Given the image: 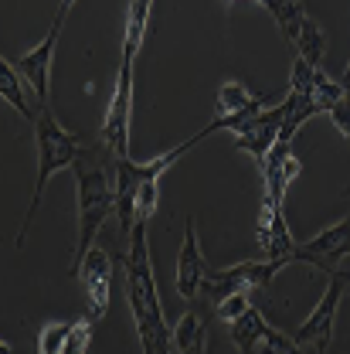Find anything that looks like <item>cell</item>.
Returning <instances> with one entry per match:
<instances>
[{
  "instance_id": "1",
  "label": "cell",
  "mask_w": 350,
  "mask_h": 354,
  "mask_svg": "<svg viewBox=\"0 0 350 354\" xmlns=\"http://www.w3.org/2000/svg\"><path fill=\"white\" fill-rule=\"evenodd\" d=\"M126 272V300L136 324V337H139V351L143 354H177L174 351V330L164 317L160 304V290H157V276L150 263V245H146V221H136L130 232V249L123 259Z\"/></svg>"
},
{
  "instance_id": "2",
  "label": "cell",
  "mask_w": 350,
  "mask_h": 354,
  "mask_svg": "<svg viewBox=\"0 0 350 354\" xmlns=\"http://www.w3.org/2000/svg\"><path fill=\"white\" fill-rule=\"evenodd\" d=\"M75 194H79V245L72 269L82 263L88 249L95 245V235L102 232L106 218L116 212V157L99 143L95 150H82L75 167Z\"/></svg>"
},
{
  "instance_id": "3",
  "label": "cell",
  "mask_w": 350,
  "mask_h": 354,
  "mask_svg": "<svg viewBox=\"0 0 350 354\" xmlns=\"http://www.w3.org/2000/svg\"><path fill=\"white\" fill-rule=\"evenodd\" d=\"M35 147H38V177H35V191H31L24 221H21V228H17V245H24V239H28V228H31V218H35V212H38V205H41L48 180L58 174V171H65V167H75V160H79V153H82L79 136L72 130H65V127L55 120L51 106H41V113H38V120H35Z\"/></svg>"
},
{
  "instance_id": "4",
  "label": "cell",
  "mask_w": 350,
  "mask_h": 354,
  "mask_svg": "<svg viewBox=\"0 0 350 354\" xmlns=\"http://www.w3.org/2000/svg\"><path fill=\"white\" fill-rule=\"evenodd\" d=\"M327 293L316 300V307L309 310V317L300 324V330L293 334L296 344L307 354H330L333 348V334H337V313H340V304L350 290V272L337 269L327 276Z\"/></svg>"
},
{
  "instance_id": "5",
  "label": "cell",
  "mask_w": 350,
  "mask_h": 354,
  "mask_svg": "<svg viewBox=\"0 0 350 354\" xmlns=\"http://www.w3.org/2000/svg\"><path fill=\"white\" fill-rule=\"evenodd\" d=\"M286 269L279 259H245V263L224 266V269H208V279L201 286V297L221 304L231 293H252V290H265L272 286V279Z\"/></svg>"
},
{
  "instance_id": "6",
  "label": "cell",
  "mask_w": 350,
  "mask_h": 354,
  "mask_svg": "<svg viewBox=\"0 0 350 354\" xmlns=\"http://www.w3.org/2000/svg\"><path fill=\"white\" fill-rule=\"evenodd\" d=\"M265 10L272 14V21L279 24V31L286 35V41L296 48L300 58H307L309 65H320L327 55L323 31L316 28V21L307 14L303 0H259Z\"/></svg>"
},
{
  "instance_id": "7",
  "label": "cell",
  "mask_w": 350,
  "mask_h": 354,
  "mask_svg": "<svg viewBox=\"0 0 350 354\" xmlns=\"http://www.w3.org/2000/svg\"><path fill=\"white\" fill-rule=\"evenodd\" d=\"M130 116H133V68L119 65L116 88H113V99H109V109H106V120H102V143H106V150L116 160L130 157Z\"/></svg>"
},
{
  "instance_id": "8",
  "label": "cell",
  "mask_w": 350,
  "mask_h": 354,
  "mask_svg": "<svg viewBox=\"0 0 350 354\" xmlns=\"http://www.w3.org/2000/svg\"><path fill=\"white\" fill-rule=\"evenodd\" d=\"M350 259V215L333 225H327L320 235H313L309 242L296 245V263L316 266L320 272H337L340 263Z\"/></svg>"
},
{
  "instance_id": "9",
  "label": "cell",
  "mask_w": 350,
  "mask_h": 354,
  "mask_svg": "<svg viewBox=\"0 0 350 354\" xmlns=\"http://www.w3.org/2000/svg\"><path fill=\"white\" fill-rule=\"evenodd\" d=\"M262 113H265V102L259 99V95H252L242 82H224V86L218 88V109H215V120L204 127V133H208V136L218 133V130L242 133L255 116H262Z\"/></svg>"
},
{
  "instance_id": "10",
  "label": "cell",
  "mask_w": 350,
  "mask_h": 354,
  "mask_svg": "<svg viewBox=\"0 0 350 354\" xmlns=\"http://www.w3.org/2000/svg\"><path fill=\"white\" fill-rule=\"evenodd\" d=\"M79 279H82V290H86L88 310H92V320H102L109 313V304H113V259L106 249L92 245L82 263L72 269Z\"/></svg>"
},
{
  "instance_id": "11",
  "label": "cell",
  "mask_w": 350,
  "mask_h": 354,
  "mask_svg": "<svg viewBox=\"0 0 350 354\" xmlns=\"http://www.w3.org/2000/svg\"><path fill=\"white\" fill-rule=\"evenodd\" d=\"M58 35H61V21H51L48 35L41 38L38 48L24 51L14 68L21 72V79H28V86L38 99V109L41 106H51V62H55V48H58Z\"/></svg>"
},
{
  "instance_id": "12",
  "label": "cell",
  "mask_w": 350,
  "mask_h": 354,
  "mask_svg": "<svg viewBox=\"0 0 350 354\" xmlns=\"http://www.w3.org/2000/svg\"><path fill=\"white\" fill-rule=\"evenodd\" d=\"M296 239L289 232V221L282 215V205H272L262 198V212H259V249L262 259H279V263H296Z\"/></svg>"
},
{
  "instance_id": "13",
  "label": "cell",
  "mask_w": 350,
  "mask_h": 354,
  "mask_svg": "<svg viewBox=\"0 0 350 354\" xmlns=\"http://www.w3.org/2000/svg\"><path fill=\"white\" fill-rule=\"evenodd\" d=\"M204 279H208V263H204V252H201V242H197L194 218L187 215L184 218V242H180V252H177V293L184 300H197Z\"/></svg>"
},
{
  "instance_id": "14",
  "label": "cell",
  "mask_w": 350,
  "mask_h": 354,
  "mask_svg": "<svg viewBox=\"0 0 350 354\" xmlns=\"http://www.w3.org/2000/svg\"><path fill=\"white\" fill-rule=\"evenodd\" d=\"M300 171L303 167H300V160L293 153V143L289 140H279L269 150V157L262 160V198L272 201V205H282L293 177H300Z\"/></svg>"
},
{
  "instance_id": "15",
  "label": "cell",
  "mask_w": 350,
  "mask_h": 354,
  "mask_svg": "<svg viewBox=\"0 0 350 354\" xmlns=\"http://www.w3.org/2000/svg\"><path fill=\"white\" fill-rule=\"evenodd\" d=\"M282 120H286L282 106H272V109H265L262 116H255V120H252V123H249V127H245L242 133H235V143H238V150L252 153V157L262 164L265 157H269V150L279 143Z\"/></svg>"
},
{
  "instance_id": "16",
  "label": "cell",
  "mask_w": 350,
  "mask_h": 354,
  "mask_svg": "<svg viewBox=\"0 0 350 354\" xmlns=\"http://www.w3.org/2000/svg\"><path fill=\"white\" fill-rule=\"evenodd\" d=\"M150 7L153 0H130V10H126V24H123V62L133 68L136 58H139V48L146 41V24H150Z\"/></svg>"
},
{
  "instance_id": "17",
  "label": "cell",
  "mask_w": 350,
  "mask_h": 354,
  "mask_svg": "<svg viewBox=\"0 0 350 354\" xmlns=\"http://www.w3.org/2000/svg\"><path fill=\"white\" fill-rule=\"evenodd\" d=\"M17 75H21V72H17L7 58H0V99H3L14 113H21L28 123H35L41 109H35V102L24 95V86H21V79H17Z\"/></svg>"
},
{
  "instance_id": "18",
  "label": "cell",
  "mask_w": 350,
  "mask_h": 354,
  "mask_svg": "<svg viewBox=\"0 0 350 354\" xmlns=\"http://www.w3.org/2000/svg\"><path fill=\"white\" fill-rule=\"evenodd\" d=\"M265 330H269V320L259 307H249L238 320H231V341H235L238 354H255Z\"/></svg>"
},
{
  "instance_id": "19",
  "label": "cell",
  "mask_w": 350,
  "mask_h": 354,
  "mask_svg": "<svg viewBox=\"0 0 350 354\" xmlns=\"http://www.w3.org/2000/svg\"><path fill=\"white\" fill-rule=\"evenodd\" d=\"M174 351L177 354H204L208 351V324L191 310L174 327Z\"/></svg>"
},
{
  "instance_id": "20",
  "label": "cell",
  "mask_w": 350,
  "mask_h": 354,
  "mask_svg": "<svg viewBox=\"0 0 350 354\" xmlns=\"http://www.w3.org/2000/svg\"><path fill=\"white\" fill-rule=\"evenodd\" d=\"M68 337H72V324L48 320L41 330H38V354H65Z\"/></svg>"
},
{
  "instance_id": "21",
  "label": "cell",
  "mask_w": 350,
  "mask_h": 354,
  "mask_svg": "<svg viewBox=\"0 0 350 354\" xmlns=\"http://www.w3.org/2000/svg\"><path fill=\"white\" fill-rule=\"evenodd\" d=\"M255 354H307V351L296 344V337H289V334H282V330H275V327L269 324V330L262 334Z\"/></svg>"
},
{
  "instance_id": "22",
  "label": "cell",
  "mask_w": 350,
  "mask_h": 354,
  "mask_svg": "<svg viewBox=\"0 0 350 354\" xmlns=\"http://www.w3.org/2000/svg\"><path fill=\"white\" fill-rule=\"evenodd\" d=\"M252 307V300H249V293H231V297H224L221 304H215V313H218L221 320H238L245 310Z\"/></svg>"
},
{
  "instance_id": "23",
  "label": "cell",
  "mask_w": 350,
  "mask_h": 354,
  "mask_svg": "<svg viewBox=\"0 0 350 354\" xmlns=\"http://www.w3.org/2000/svg\"><path fill=\"white\" fill-rule=\"evenodd\" d=\"M330 120H333V127L350 140V95H344V99L330 109Z\"/></svg>"
},
{
  "instance_id": "24",
  "label": "cell",
  "mask_w": 350,
  "mask_h": 354,
  "mask_svg": "<svg viewBox=\"0 0 350 354\" xmlns=\"http://www.w3.org/2000/svg\"><path fill=\"white\" fill-rule=\"evenodd\" d=\"M72 7H75V0H61V3H58V10H55V21H61V24H65V17H68V10H72Z\"/></svg>"
},
{
  "instance_id": "25",
  "label": "cell",
  "mask_w": 350,
  "mask_h": 354,
  "mask_svg": "<svg viewBox=\"0 0 350 354\" xmlns=\"http://www.w3.org/2000/svg\"><path fill=\"white\" fill-rule=\"evenodd\" d=\"M340 82H344V92L350 95V79H340Z\"/></svg>"
},
{
  "instance_id": "26",
  "label": "cell",
  "mask_w": 350,
  "mask_h": 354,
  "mask_svg": "<svg viewBox=\"0 0 350 354\" xmlns=\"http://www.w3.org/2000/svg\"><path fill=\"white\" fill-rule=\"evenodd\" d=\"M344 79H350V58H347V68H344Z\"/></svg>"
},
{
  "instance_id": "27",
  "label": "cell",
  "mask_w": 350,
  "mask_h": 354,
  "mask_svg": "<svg viewBox=\"0 0 350 354\" xmlns=\"http://www.w3.org/2000/svg\"><path fill=\"white\" fill-rule=\"evenodd\" d=\"M347 194H350V187H347Z\"/></svg>"
},
{
  "instance_id": "28",
  "label": "cell",
  "mask_w": 350,
  "mask_h": 354,
  "mask_svg": "<svg viewBox=\"0 0 350 354\" xmlns=\"http://www.w3.org/2000/svg\"><path fill=\"white\" fill-rule=\"evenodd\" d=\"M204 354H208V351H204Z\"/></svg>"
}]
</instances>
